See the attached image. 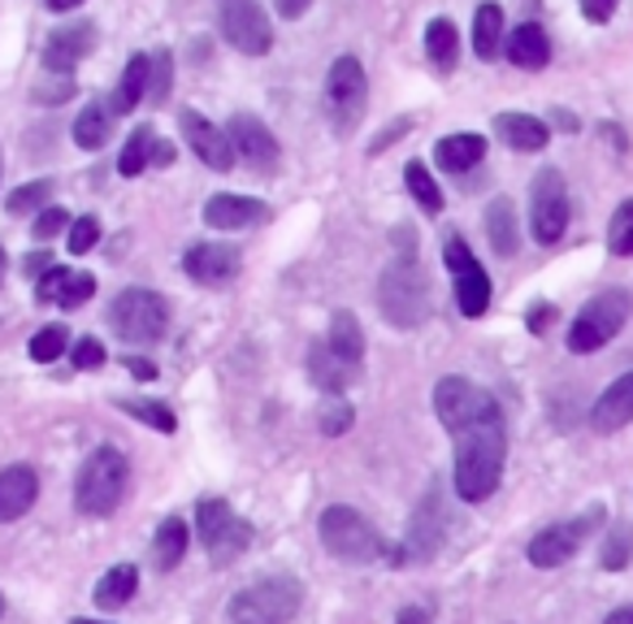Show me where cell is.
Here are the masks:
<instances>
[{"mask_svg": "<svg viewBox=\"0 0 633 624\" xmlns=\"http://www.w3.org/2000/svg\"><path fill=\"white\" fill-rule=\"evenodd\" d=\"M508 460V434H504V416L499 420H481L456 434V460H452V486L465 503H481L499 490Z\"/></svg>", "mask_w": 633, "mask_h": 624, "instance_id": "6da1fadb", "label": "cell"}, {"mask_svg": "<svg viewBox=\"0 0 633 624\" xmlns=\"http://www.w3.org/2000/svg\"><path fill=\"white\" fill-rule=\"evenodd\" d=\"M377 304H382V316H386L391 325H399V330H413V325L425 321L429 291H425V273L408 243L399 248L395 264H386V273H382V282H377Z\"/></svg>", "mask_w": 633, "mask_h": 624, "instance_id": "7a4b0ae2", "label": "cell"}, {"mask_svg": "<svg viewBox=\"0 0 633 624\" xmlns=\"http://www.w3.org/2000/svg\"><path fill=\"white\" fill-rule=\"evenodd\" d=\"M126 486H131L126 456H122L117 447H96V451L83 460L79 477H74V508H79L83 517H108V512L122 503Z\"/></svg>", "mask_w": 633, "mask_h": 624, "instance_id": "3957f363", "label": "cell"}, {"mask_svg": "<svg viewBox=\"0 0 633 624\" xmlns=\"http://www.w3.org/2000/svg\"><path fill=\"white\" fill-rule=\"evenodd\" d=\"M325 117L339 135H352L365 117V104H370V79H365V65L356 56H339L325 74Z\"/></svg>", "mask_w": 633, "mask_h": 624, "instance_id": "277c9868", "label": "cell"}, {"mask_svg": "<svg viewBox=\"0 0 633 624\" xmlns=\"http://www.w3.org/2000/svg\"><path fill=\"white\" fill-rule=\"evenodd\" d=\"M300 612L295 576H264L230 599V624H287Z\"/></svg>", "mask_w": 633, "mask_h": 624, "instance_id": "5b68a950", "label": "cell"}, {"mask_svg": "<svg viewBox=\"0 0 633 624\" xmlns=\"http://www.w3.org/2000/svg\"><path fill=\"white\" fill-rule=\"evenodd\" d=\"M108 325H113V334H117L122 343L148 347V343H157L160 334H165V325H169V309H165V300H160L157 291L131 287V291H122V295L113 300V309H108Z\"/></svg>", "mask_w": 633, "mask_h": 624, "instance_id": "8992f818", "label": "cell"}, {"mask_svg": "<svg viewBox=\"0 0 633 624\" xmlns=\"http://www.w3.org/2000/svg\"><path fill=\"white\" fill-rule=\"evenodd\" d=\"M630 309L633 304H630V295H625V291H603V295H594V300L578 312L573 330H569V352L590 356V352L608 347V343L625 330Z\"/></svg>", "mask_w": 633, "mask_h": 624, "instance_id": "52a82bcc", "label": "cell"}, {"mask_svg": "<svg viewBox=\"0 0 633 624\" xmlns=\"http://www.w3.org/2000/svg\"><path fill=\"white\" fill-rule=\"evenodd\" d=\"M321 542L343 564H370L382 555V538L373 533L370 520L352 508H339V503L321 512Z\"/></svg>", "mask_w": 633, "mask_h": 624, "instance_id": "ba28073f", "label": "cell"}, {"mask_svg": "<svg viewBox=\"0 0 633 624\" xmlns=\"http://www.w3.org/2000/svg\"><path fill=\"white\" fill-rule=\"evenodd\" d=\"M434 413L452 434H460V429L481 425V420H499V404L469 377H443L434 386Z\"/></svg>", "mask_w": 633, "mask_h": 624, "instance_id": "9c48e42d", "label": "cell"}, {"mask_svg": "<svg viewBox=\"0 0 633 624\" xmlns=\"http://www.w3.org/2000/svg\"><path fill=\"white\" fill-rule=\"evenodd\" d=\"M529 230L542 248L564 239V230H569V191H564L560 169H542L533 178V187H529Z\"/></svg>", "mask_w": 633, "mask_h": 624, "instance_id": "30bf717a", "label": "cell"}, {"mask_svg": "<svg viewBox=\"0 0 633 624\" xmlns=\"http://www.w3.org/2000/svg\"><path fill=\"white\" fill-rule=\"evenodd\" d=\"M196 533H200V542H205V551H209L212 560H235L252 542V524L235 517L226 499H200V508H196Z\"/></svg>", "mask_w": 633, "mask_h": 624, "instance_id": "8fae6325", "label": "cell"}, {"mask_svg": "<svg viewBox=\"0 0 633 624\" xmlns=\"http://www.w3.org/2000/svg\"><path fill=\"white\" fill-rule=\"evenodd\" d=\"M443 260H447V269L456 278V304H460V312L465 316H481L486 304H490V278H486V269L469 252V243L460 235H452L443 243Z\"/></svg>", "mask_w": 633, "mask_h": 624, "instance_id": "7c38bea8", "label": "cell"}, {"mask_svg": "<svg viewBox=\"0 0 633 624\" xmlns=\"http://www.w3.org/2000/svg\"><path fill=\"white\" fill-rule=\"evenodd\" d=\"M226 135H230L235 156H239L248 169H257V174H273V169H278L282 148H278L273 131L264 126L257 113H235V117L226 122Z\"/></svg>", "mask_w": 633, "mask_h": 624, "instance_id": "4fadbf2b", "label": "cell"}, {"mask_svg": "<svg viewBox=\"0 0 633 624\" xmlns=\"http://www.w3.org/2000/svg\"><path fill=\"white\" fill-rule=\"evenodd\" d=\"M221 35L230 49H239L243 56H261L273 44L269 18L257 0H226L221 4Z\"/></svg>", "mask_w": 633, "mask_h": 624, "instance_id": "5bb4252c", "label": "cell"}, {"mask_svg": "<svg viewBox=\"0 0 633 624\" xmlns=\"http://www.w3.org/2000/svg\"><path fill=\"white\" fill-rule=\"evenodd\" d=\"M599 508L590 512V517L581 520H564V524H551V529H542L533 542H529V564L533 569H560V564H569L573 555H578V547L585 542V533L599 524Z\"/></svg>", "mask_w": 633, "mask_h": 624, "instance_id": "9a60e30c", "label": "cell"}, {"mask_svg": "<svg viewBox=\"0 0 633 624\" xmlns=\"http://www.w3.org/2000/svg\"><path fill=\"white\" fill-rule=\"evenodd\" d=\"M178 131H183L187 148L200 156V160L209 165L212 174H226V169L235 165V148H230V135H226L221 126H212L209 117H200L196 108H183V113H178Z\"/></svg>", "mask_w": 633, "mask_h": 624, "instance_id": "2e32d148", "label": "cell"}, {"mask_svg": "<svg viewBox=\"0 0 633 624\" xmlns=\"http://www.w3.org/2000/svg\"><path fill=\"white\" fill-rule=\"evenodd\" d=\"M183 269L200 287H226L239 278V252L230 243H196V248H187Z\"/></svg>", "mask_w": 633, "mask_h": 624, "instance_id": "e0dca14e", "label": "cell"}, {"mask_svg": "<svg viewBox=\"0 0 633 624\" xmlns=\"http://www.w3.org/2000/svg\"><path fill=\"white\" fill-rule=\"evenodd\" d=\"M96 44V27L92 22H74V27H56L44 40V70L49 74H70Z\"/></svg>", "mask_w": 633, "mask_h": 624, "instance_id": "ac0fdd59", "label": "cell"}, {"mask_svg": "<svg viewBox=\"0 0 633 624\" xmlns=\"http://www.w3.org/2000/svg\"><path fill=\"white\" fill-rule=\"evenodd\" d=\"M96 295V278L92 273H74V269H44L35 300L40 304H56V309H79Z\"/></svg>", "mask_w": 633, "mask_h": 624, "instance_id": "d6986e66", "label": "cell"}, {"mask_svg": "<svg viewBox=\"0 0 633 624\" xmlns=\"http://www.w3.org/2000/svg\"><path fill=\"white\" fill-rule=\"evenodd\" d=\"M40 499V477L31 465H9L0 468V524L27 517Z\"/></svg>", "mask_w": 633, "mask_h": 624, "instance_id": "ffe728a7", "label": "cell"}, {"mask_svg": "<svg viewBox=\"0 0 633 624\" xmlns=\"http://www.w3.org/2000/svg\"><path fill=\"white\" fill-rule=\"evenodd\" d=\"M205 221H209L212 230H248V226L264 221V205L252 200V196L221 191V196H212L209 205H205Z\"/></svg>", "mask_w": 633, "mask_h": 624, "instance_id": "44dd1931", "label": "cell"}, {"mask_svg": "<svg viewBox=\"0 0 633 624\" xmlns=\"http://www.w3.org/2000/svg\"><path fill=\"white\" fill-rule=\"evenodd\" d=\"M633 420V373L625 377H616L603 395H599V404H594V413H590V425L599 429V434H612V429H625Z\"/></svg>", "mask_w": 633, "mask_h": 624, "instance_id": "7402d4cb", "label": "cell"}, {"mask_svg": "<svg viewBox=\"0 0 633 624\" xmlns=\"http://www.w3.org/2000/svg\"><path fill=\"white\" fill-rule=\"evenodd\" d=\"M504 56L517 65V70H542L551 61V40L538 22H521L512 35H504Z\"/></svg>", "mask_w": 633, "mask_h": 624, "instance_id": "603a6c76", "label": "cell"}, {"mask_svg": "<svg viewBox=\"0 0 633 624\" xmlns=\"http://www.w3.org/2000/svg\"><path fill=\"white\" fill-rule=\"evenodd\" d=\"M495 135L512 148V153H542L547 148V122L529 117V113H499L495 117Z\"/></svg>", "mask_w": 633, "mask_h": 624, "instance_id": "cb8c5ba5", "label": "cell"}, {"mask_svg": "<svg viewBox=\"0 0 633 624\" xmlns=\"http://www.w3.org/2000/svg\"><path fill=\"white\" fill-rule=\"evenodd\" d=\"M481 156H486V139L474 135V131H465V135H443L438 148H434V160H438L447 174H469L474 165H481Z\"/></svg>", "mask_w": 633, "mask_h": 624, "instance_id": "d4e9b609", "label": "cell"}, {"mask_svg": "<svg viewBox=\"0 0 633 624\" xmlns=\"http://www.w3.org/2000/svg\"><path fill=\"white\" fill-rule=\"evenodd\" d=\"M148 83H153V56H148V52H135V56L126 61V70H122V83H117L113 101H108L113 113H131L135 104H144Z\"/></svg>", "mask_w": 633, "mask_h": 624, "instance_id": "484cf974", "label": "cell"}, {"mask_svg": "<svg viewBox=\"0 0 633 624\" xmlns=\"http://www.w3.org/2000/svg\"><path fill=\"white\" fill-rule=\"evenodd\" d=\"M481 226H486V239H490V248H495L499 257H512V252H517V243H521V226H517V208H512L508 196L490 200Z\"/></svg>", "mask_w": 633, "mask_h": 624, "instance_id": "4316f807", "label": "cell"}, {"mask_svg": "<svg viewBox=\"0 0 633 624\" xmlns=\"http://www.w3.org/2000/svg\"><path fill=\"white\" fill-rule=\"evenodd\" d=\"M325 347H330L339 361L356 364L361 356H365V330H361V321H356L352 312H334V316H330Z\"/></svg>", "mask_w": 633, "mask_h": 624, "instance_id": "83f0119b", "label": "cell"}, {"mask_svg": "<svg viewBox=\"0 0 633 624\" xmlns=\"http://www.w3.org/2000/svg\"><path fill=\"white\" fill-rule=\"evenodd\" d=\"M474 52L477 61H495L504 52V9L499 4H481L474 18Z\"/></svg>", "mask_w": 633, "mask_h": 624, "instance_id": "f1b7e54d", "label": "cell"}, {"mask_svg": "<svg viewBox=\"0 0 633 624\" xmlns=\"http://www.w3.org/2000/svg\"><path fill=\"white\" fill-rule=\"evenodd\" d=\"M135 585H139V572L131 569V564H117V569H108L101 581H96V607H105V612H117V607H126L131 599H135Z\"/></svg>", "mask_w": 633, "mask_h": 624, "instance_id": "f546056e", "label": "cell"}, {"mask_svg": "<svg viewBox=\"0 0 633 624\" xmlns=\"http://www.w3.org/2000/svg\"><path fill=\"white\" fill-rule=\"evenodd\" d=\"M183 551H187V524L178 517H165L157 524V538H153V564H157L160 572L178 569Z\"/></svg>", "mask_w": 633, "mask_h": 624, "instance_id": "4dcf8cb0", "label": "cell"}, {"mask_svg": "<svg viewBox=\"0 0 633 624\" xmlns=\"http://www.w3.org/2000/svg\"><path fill=\"white\" fill-rule=\"evenodd\" d=\"M425 56L438 65V70H452L456 56H460V35H456V22L447 18H434L425 27Z\"/></svg>", "mask_w": 633, "mask_h": 624, "instance_id": "1f68e13d", "label": "cell"}, {"mask_svg": "<svg viewBox=\"0 0 633 624\" xmlns=\"http://www.w3.org/2000/svg\"><path fill=\"white\" fill-rule=\"evenodd\" d=\"M153 148H157V131H153V126L131 131L126 148L117 156V174H122V178H139V174L153 165Z\"/></svg>", "mask_w": 633, "mask_h": 624, "instance_id": "d6a6232c", "label": "cell"}, {"mask_svg": "<svg viewBox=\"0 0 633 624\" xmlns=\"http://www.w3.org/2000/svg\"><path fill=\"white\" fill-rule=\"evenodd\" d=\"M309 373H313V382L321 386V391L339 395V391L347 386V373H352V364L339 361V356H334V352L321 343V347H313V352H309Z\"/></svg>", "mask_w": 633, "mask_h": 624, "instance_id": "836d02e7", "label": "cell"}, {"mask_svg": "<svg viewBox=\"0 0 633 624\" xmlns=\"http://www.w3.org/2000/svg\"><path fill=\"white\" fill-rule=\"evenodd\" d=\"M404 183H408V196L422 205V212H429V217L443 212V191H438L434 174L425 169L422 160H408V165H404Z\"/></svg>", "mask_w": 633, "mask_h": 624, "instance_id": "e575fe53", "label": "cell"}, {"mask_svg": "<svg viewBox=\"0 0 633 624\" xmlns=\"http://www.w3.org/2000/svg\"><path fill=\"white\" fill-rule=\"evenodd\" d=\"M74 144L96 153L108 144V108L105 104H87L79 117H74Z\"/></svg>", "mask_w": 633, "mask_h": 624, "instance_id": "d590c367", "label": "cell"}, {"mask_svg": "<svg viewBox=\"0 0 633 624\" xmlns=\"http://www.w3.org/2000/svg\"><path fill=\"white\" fill-rule=\"evenodd\" d=\"M65 347H70V330H65V325H44V330H35L31 343H27V352H31L35 364H53Z\"/></svg>", "mask_w": 633, "mask_h": 624, "instance_id": "8d00e7d4", "label": "cell"}, {"mask_svg": "<svg viewBox=\"0 0 633 624\" xmlns=\"http://www.w3.org/2000/svg\"><path fill=\"white\" fill-rule=\"evenodd\" d=\"M117 408L122 413H131L135 420H144V425H153L157 434H174V413L165 408V404H157V399H117Z\"/></svg>", "mask_w": 633, "mask_h": 624, "instance_id": "74e56055", "label": "cell"}, {"mask_svg": "<svg viewBox=\"0 0 633 624\" xmlns=\"http://www.w3.org/2000/svg\"><path fill=\"white\" fill-rule=\"evenodd\" d=\"M438 542H443V520L434 517L429 508H417V517H413V551L417 555H434Z\"/></svg>", "mask_w": 633, "mask_h": 624, "instance_id": "f35d334b", "label": "cell"}, {"mask_svg": "<svg viewBox=\"0 0 633 624\" xmlns=\"http://www.w3.org/2000/svg\"><path fill=\"white\" fill-rule=\"evenodd\" d=\"M49 196H53V183H49V178H35V183H27V187L9 191V200H4V208L22 217V212H35V208L49 205Z\"/></svg>", "mask_w": 633, "mask_h": 624, "instance_id": "ab89813d", "label": "cell"}, {"mask_svg": "<svg viewBox=\"0 0 633 624\" xmlns=\"http://www.w3.org/2000/svg\"><path fill=\"white\" fill-rule=\"evenodd\" d=\"M608 248L616 257H633V200H625V205L616 208V217L608 226Z\"/></svg>", "mask_w": 633, "mask_h": 624, "instance_id": "60d3db41", "label": "cell"}, {"mask_svg": "<svg viewBox=\"0 0 633 624\" xmlns=\"http://www.w3.org/2000/svg\"><path fill=\"white\" fill-rule=\"evenodd\" d=\"M96 243H101V221H96V217H74L70 230H65V248H70L74 257H83V252H92Z\"/></svg>", "mask_w": 633, "mask_h": 624, "instance_id": "b9f144b4", "label": "cell"}, {"mask_svg": "<svg viewBox=\"0 0 633 624\" xmlns=\"http://www.w3.org/2000/svg\"><path fill=\"white\" fill-rule=\"evenodd\" d=\"M630 555H633V533L621 524V529H612V538L603 542V569L621 572L625 564H630Z\"/></svg>", "mask_w": 633, "mask_h": 624, "instance_id": "7bdbcfd3", "label": "cell"}, {"mask_svg": "<svg viewBox=\"0 0 633 624\" xmlns=\"http://www.w3.org/2000/svg\"><path fill=\"white\" fill-rule=\"evenodd\" d=\"M74 96V74H49L35 83V104H61Z\"/></svg>", "mask_w": 633, "mask_h": 624, "instance_id": "ee69618b", "label": "cell"}, {"mask_svg": "<svg viewBox=\"0 0 633 624\" xmlns=\"http://www.w3.org/2000/svg\"><path fill=\"white\" fill-rule=\"evenodd\" d=\"M61 230H70V212L56 205H44V212L35 217V226H31V235H35V243H49V239H56Z\"/></svg>", "mask_w": 633, "mask_h": 624, "instance_id": "f6af8a7d", "label": "cell"}, {"mask_svg": "<svg viewBox=\"0 0 633 624\" xmlns=\"http://www.w3.org/2000/svg\"><path fill=\"white\" fill-rule=\"evenodd\" d=\"M70 356H74V368H101V364H105V347H101L96 339H79V343L70 347Z\"/></svg>", "mask_w": 633, "mask_h": 624, "instance_id": "bcb514c9", "label": "cell"}, {"mask_svg": "<svg viewBox=\"0 0 633 624\" xmlns=\"http://www.w3.org/2000/svg\"><path fill=\"white\" fill-rule=\"evenodd\" d=\"M169 52H153V83H148V96L153 101H165L169 96Z\"/></svg>", "mask_w": 633, "mask_h": 624, "instance_id": "7dc6e473", "label": "cell"}, {"mask_svg": "<svg viewBox=\"0 0 633 624\" xmlns=\"http://www.w3.org/2000/svg\"><path fill=\"white\" fill-rule=\"evenodd\" d=\"M352 408H347V404H330V408H325V413H321V434H343V429H347V425H352Z\"/></svg>", "mask_w": 633, "mask_h": 624, "instance_id": "c3c4849f", "label": "cell"}, {"mask_svg": "<svg viewBox=\"0 0 633 624\" xmlns=\"http://www.w3.org/2000/svg\"><path fill=\"white\" fill-rule=\"evenodd\" d=\"M616 4L621 0H581V13H585V22H608L616 13Z\"/></svg>", "mask_w": 633, "mask_h": 624, "instance_id": "681fc988", "label": "cell"}, {"mask_svg": "<svg viewBox=\"0 0 633 624\" xmlns=\"http://www.w3.org/2000/svg\"><path fill=\"white\" fill-rule=\"evenodd\" d=\"M408 126H413V122H408V117H399V122H395V126H386V131H382V135H377V139H373V148H370V153H382V148H391V144H395V139H399V135H404V131H408Z\"/></svg>", "mask_w": 633, "mask_h": 624, "instance_id": "f907efd6", "label": "cell"}, {"mask_svg": "<svg viewBox=\"0 0 633 624\" xmlns=\"http://www.w3.org/2000/svg\"><path fill=\"white\" fill-rule=\"evenodd\" d=\"M309 4H313V0H273V9H278L282 18H304Z\"/></svg>", "mask_w": 633, "mask_h": 624, "instance_id": "816d5d0a", "label": "cell"}, {"mask_svg": "<svg viewBox=\"0 0 633 624\" xmlns=\"http://www.w3.org/2000/svg\"><path fill=\"white\" fill-rule=\"evenodd\" d=\"M126 368H131V377H139V382H153V377H157V364L139 361V356H131V361H126Z\"/></svg>", "mask_w": 633, "mask_h": 624, "instance_id": "f5cc1de1", "label": "cell"}, {"mask_svg": "<svg viewBox=\"0 0 633 624\" xmlns=\"http://www.w3.org/2000/svg\"><path fill=\"white\" fill-rule=\"evenodd\" d=\"M395 624H429V612H425V607H404V612L395 616Z\"/></svg>", "mask_w": 633, "mask_h": 624, "instance_id": "db71d44e", "label": "cell"}, {"mask_svg": "<svg viewBox=\"0 0 633 624\" xmlns=\"http://www.w3.org/2000/svg\"><path fill=\"white\" fill-rule=\"evenodd\" d=\"M44 269H53V264H49V252H31V257H27V273H44Z\"/></svg>", "mask_w": 633, "mask_h": 624, "instance_id": "11a10c76", "label": "cell"}, {"mask_svg": "<svg viewBox=\"0 0 633 624\" xmlns=\"http://www.w3.org/2000/svg\"><path fill=\"white\" fill-rule=\"evenodd\" d=\"M169 160H174V144L157 139V148H153V165H169Z\"/></svg>", "mask_w": 633, "mask_h": 624, "instance_id": "9f6ffc18", "label": "cell"}, {"mask_svg": "<svg viewBox=\"0 0 633 624\" xmlns=\"http://www.w3.org/2000/svg\"><path fill=\"white\" fill-rule=\"evenodd\" d=\"M603 624H633V607H621V612H612Z\"/></svg>", "mask_w": 633, "mask_h": 624, "instance_id": "6f0895ef", "label": "cell"}, {"mask_svg": "<svg viewBox=\"0 0 633 624\" xmlns=\"http://www.w3.org/2000/svg\"><path fill=\"white\" fill-rule=\"evenodd\" d=\"M556 126H564V131H578V117H573V113H560V108H556Z\"/></svg>", "mask_w": 633, "mask_h": 624, "instance_id": "680465c9", "label": "cell"}, {"mask_svg": "<svg viewBox=\"0 0 633 624\" xmlns=\"http://www.w3.org/2000/svg\"><path fill=\"white\" fill-rule=\"evenodd\" d=\"M79 0H49V9H56V13H65V9H74Z\"/></svg>", "mask_w": 633, "mask_h": 624, "instance_id": "91938a15", "label": "cell"}, {"mask_svg": "<svg viewBox=\"0 0 633 624\" xmlns=\"http://www.w3.org/2000/svg\"><path fill=\"white\" fill-rule=\"evenodd\" d=\"M0 278H4V248H0Z\"/></svg>", "mask_w": 633, "mask_h": 624, "instance_id": "94428289", "label": "cell"}, {"mask_svg": "<svg viewBox=\"0 0 633 624\" xmlns=\"http://www.w3.org/2000/svg\"><path fill=\"white\" fill-rule=\"evenodd\" d=\"M74 624H101V621H74Z\"/></svg>", "mask_w": 633, "mask_h": 624, "instance_id": "6125c7cd", "label": "cell"}, {"mask_svg": "<svg viewBox=\"0 0 633 624\" xmlns=\"http://www.w3.org/2000/svg\"><path fill=\"white\" fill-rule=\"evenodd\" d=\"M0 616H4V599H0Z\"/></svg>", "mask_w": 633, "mask_h": 624, "instance_id": "be15d7a7", "label": "cell"}]
</instances>
